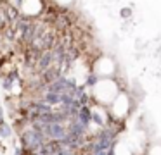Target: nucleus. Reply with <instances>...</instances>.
Here are the masks:
<instances>
[{"label": "nucleus", "instance_id": "1", "mask_svg": "<svg viewBox=\"0 0 161 155\" xmlns=\"http://www.w3.org/2000/svg\"><path fill=\"white\" fill-rule=\"evenodd\" d=\"M19 141H21V147L23 148H30V150H38L42 145H45L49 141V138L43 134V131H38V129H21L19 133Z\"/></svg>", "mask_w": 161, "mask_h": 155}, {"label": "nucleus", "instance_id": "2", "mask_svg": "<svg viewBox=\"0 0 161 155\" xmlns=\"http://www.w3.org/2000/svg\"><path fill=\"white\" fill-rule=\"evenodd\" d=\"M43 134H45L49 140L61 141L68 136V126L66 124H47V126L43 127Z\"/></svg>", "mask_w": 161, "mask_h": 155}, {"label": "nucleus", "instance_id": "3", "mask_svg": "<svg viewBox=\"0 0 161 155\" xmlns=\"http://www.w3.org/2000/svg\"><path fill=\"white\" fill-rule=\"evenodd\" d=\"M68 133L71 134V136H76V138H87V133H88V127H85L83 124L80 122V121L75 117V119L68 121Z\"/></svg>", "mask_w": 161, "mask_h": 155}, {"label": "nucleus", "instance_id": "4", "mask_svg": "<svg viewBox=\"0 0 161 155\" xmlns=\"http://www.w3.org/2000/svg\"><path fill=\"white\" fill-rule=\"evenodd\" d=\"M76 119L80 121L85 127L90 129V124H92V107L90 105L80 107V110H78V114H76Z\"/></svg>", "mask_w": 161, "mask_h": 155}, {"label": "nucleus", "instance_id": "5", "mask_svg": "<svg viewBox=\"0 0 161 155\" xmlns=\"http://www.w3.org/2000/svg\"><path fill=\"white\" fill-rule=\"evenodd\" d=\"M61 95L63 93H57V91H42V100L47 102L49 105H61Z\"/></svg>", "mask_w": 161, "mask_h": 155}, {"label": "nucleus", "instance_id": "6", "mask_svg": "<svg viewBox=\"0 0 161 155\" xmlns=\"http://www.w3.org/2000/svg\"><path fill=\"white\" fill-rule=\"evenodd\" d=\"M11 134H12V126L7 122V121L0 124V138H2V140H7V138H11Z\"/></svg>", "mask_w": 161, "mask_h": 155}, {"label": "nucleus", "instance_id": "7", "mask_svg": "<svg viewBox=\"0 0 161 155\" xmlns=\"http://www.w3.org/2000/svg\"><path fill=\"white\" fill-rule=\"evenodd\" d=\"M92 124H95V126H99V127H106V119L97 112V110H92Z\"/></svg>", "mask_w": 161, "mask_h": 155}, {"label": "nucleus", "instance_id": "8", "mask_svg": "<svg viewBox=\"0 0 161 155\" xmlns=\"http://www.w3.org/2000/svg\"><path fill=\"white\" fill-rule=\"evenodd\" d=\"M97 83H99V76H97V74H94V72L87 74V79H85V86H88V88H94Z\"/></svg>", "mask_w": 161, "mask_h": 155}, {"label": "nucleus", "instance_id": "9", "mask_svg": "<svg viewBox=\"0 0 161 155\" xmlns=\"http://www.w3.org/2000/svg\"><path fill=\"white\" fill-rule=\"evenodd\" d=\"M132 14H133V10L130 9V7H123V9L119 10V16H121L123 19H128V17H132Z\"/></svg>", "mask_w": 161, "mask_h": 155}, {"label": "nucleus", "instance_id": "10", "mask_svg": "<svg viewBox=\"0 0 161 155\" xmlns=\"http://www.w3.org/2000/svg\"><path fill=\"white\" fill-rule=\"evenodd\" d=\"M114 147H116V143H114V145H113V147L108 150V155H116V148H114Z\"/></svg>", "mask_w": 161, "mask_h": 155}, {"label": "nucleus", "instance_id": "11", "mask_svg": "<svg viewBox=\"0 0 161 155\" xmlns=\"http://www.w3.org/2000/svg\"><path fill=\"white\" fill-rule=\"evenodd\" d=\"M2 122H5V121H4V110L0 109V124H2Z\"/></svg>", "mask_w": 161, "mask_h": 155}, {"label": "nucleus", "instance_id": "12", "mask_svg": "<svg viewBox=\"0 0 161 155\" xmlns=\"http://www.w3.org/2000/svg\"><path fill=\"white\" fill-rule=\"evenodd\" d=\"M92 155H108V152H97V153H92Z\"/></svg>", "mask_w": 161, "mask_h": 155}]
</instances>
